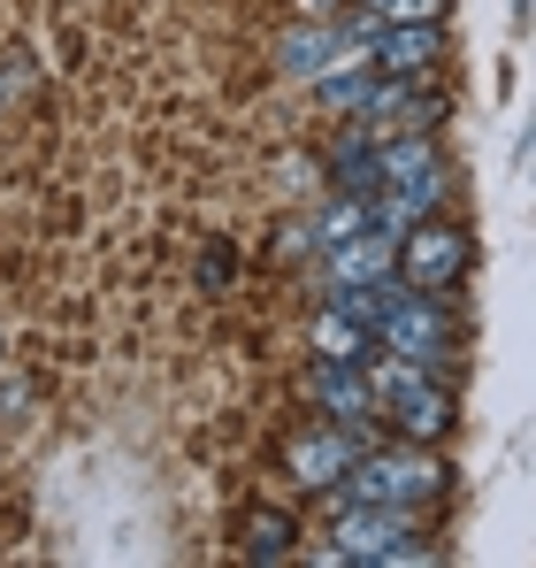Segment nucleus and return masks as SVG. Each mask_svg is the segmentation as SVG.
<instances>
[{
  "mask_svg": "<svg viewBox=\"0 0 536 568\" xmlns=\"http://www.w3.org/2000/svg\"><path fill=\"white\" fill-rule=\"evenodd\" d=\"M307 346H315V362H360V369H368V354H375V338L360 331L346 307H330V300H322V315H315Z\"/></svg>",
  "mask_w": 536,
  "mask_h": 568,
  "instance_id": "f8f14e48",
  "label": "nucleus"
},
{
  "mask_svg": "<svg viewBox=\"0 0 536 568\" xmlns=\"http://www.w3.org/2000/svg\"><path fill=\"white\" fill-rule=\"evenodd\" d=\"M375 354H391V362H414V369H437V377H445L452 362H460L452 300H445V292H414V284H399V300H391V307H383V323H375Z\"/></svg>",
  "mask_w": 536,
  "mask_h": 568,
  "instance_id": "7ed1b4c3",
  "label": "nucleus"
},
{
  "mask_svg": "<svg viewBox=\"0 0 536 568\" xmlns=\"http://www.w3.org/2000/svg\"><path fill=\"white\" fill-rule=\"evenodd\" d=\"M307 85H315V100H322L338 123H368V100H375V70H368V62L346 54V62H330V70L307 78Z\"/></svg>",
  "mask_w": 536,
  "mask_h": 568,
  "instance_id": "9d476101",
  "label": "nucleus"
},
{
  "mask_svg": "<svg viewBox=\"0 0 536 568\" xmlns=\"http://www.w3.org/2000/svg\"><path fill=\"white\" fill-rule=\"evenodd\" d=\"M368 392H375V415L414 438V446H437L452 438L460 407H452V384L437 369H414V362H391V354H368Z\"/></svg>",
  "mask_w": 536,
  "mask_h": 568,
  "instance_id": "f03ea898",
  "label": "nucleus"
},
{
  "mask_svg": "<svg viewBox=\"0 0 536 568\" xmlns=\"http://www.w3.org/2000/svg\"><path fill=\"white\" fill-rule=\"evenodd\" d=\"M375 23H445L452 0H360Z\"/></svg>",
  "mask_w": 536,
  "mask_h": 568,
  "instance_id": "dca6fc26",
  "label": "nucleus"
},
{
  "mask_svg": "<svg viewBox=\"0 0 536 568\" xmlns=\"http://www.w3.org/2000/svg\"><path fill=\"white\" fill-rule=\"evenodd\" d=\"M360 54L375 78H430L445 62V23H375Z\"/></svg>",
  "mask_w": 536,
  "mask_h": 568,
  "instance_id": "0eeeda50",
  "label": "nucleus"
},
{
  "mask_svg": "<svg viewBox=\"0 0 536 568\" xmlns=\"http://www.w3.org/2000/svg\"><path fill=\"white\" fill-rule=\"evenodd\" d=\"M307 8H338V0H307Z\"/></svg>",
  "mask_w": 536,
  "mask_h": 568,
  "instance_id": "f3484780",
  "label": "nucleus"
},
{
  "mask_svg": "<svg viewBox=\"0 0 536 568\" xmlns=\"http://www.w3.org/2000/svg\"><path fill=\"white\" fill-rule=\"evenodd\" d=\"M330 62H346L338 23H299V31H284V47H276V70H284V78H322Z\"/></svg>",
  "mask_w": 536,
  "mask_h": 568,
  "instance_id": "9b49d317",
  "label": "nucleus"
},
{
  "mask_svg": "<svg viewBox=\"0 0 536 568\" xmlns=\"http://www.w3.org/2000/svg\"><path fill=\"white\" fill-rule=\"evenodd\" d=\"M330 192H375V139H360V123H346L330 146Z\"/></svg>",
  "mask_w": 536,
  "mask_h": 568,
  "instance_id": "ddd939ff",
  "label": "nucleus"
},
{
  "mask_svg": "<svg viewBox=\"0 0 536 568\" xmlns=\"http://www.w3.org/2000/svg\"><path fill=\"white\" fill-rule=\"evenodd\" d=\"M467 262H475V239L460 223H437V215H422L399 239V254H391L399 284H414V292H452V284L467 277Z\"/></svg>",
  "mask_w": 536,
  "mask_h": 568,
  "instance_id": "39448f33",
  "label": "nucleus"
},
{
  "mask_svg": "<svg viewBox=\"0 0 536 568\" xmlns=\"http://www.w3.org/2000/svg\"><path fill=\"white\" fill-rule=\"evenodd\" d=\"M514 8H529V0H514Z\"/></svg>",
  "mask_w": 536,
  "mask_h": 568,
  "instance_id": "a211bd4d",
  "label": "nucleus"
},
{
  "mask_svg": "<svg viewBox=\"0 0 536 568\" xmlns=\"http://www.w3.org/2000/svg\"><path fill=\"white\" fill-rule=\"evenodd\" d=\"M360 231H375V223H368V200H360V192H330V207H322V215L307 223V239H315V246H346V239H360Z\"/></svg>",
  "mask_w": 536,
  "mask_h": 568,
  "instance_id": "4468645a",
  "label": "nucleus"
},
{
  "mask_svg": "<svg viewBox=\"0 0 536 568\" xmlns=\"http://www.w3.org/2000/svg\"><path fill=\"white\" fill-rule=\"evenodd\" d=\"M368 446V430H346V423H307L291 446H284V469L299 491H330L338 476L353 469V454Z\"/></svg>",
  "mask_w": 536,
  "mask_h": 568,
  "instance_id": "423d86ee",
  "label": "nucleus"
},
{
  "mask_svg": "<svg viewBox=\"0 0 536 568\" xmlns=\"http://www.w3.org/2000/svg\"><path fill=\"white\" fill-rule=\"evenodd\" d=\"M445 491H452V469L430 454V446L406 438V446H383V454L360 446L353 469L338 476L322 499H330V515H338V507H414V515H430Z\"/></svg>",
  "mask_w": 536,
  "mask_h": 568,
  "instance_id": "f257e3e1",
  "label": "nucleus"
},
{
  "mask_svg": "<svg viewBox=\"0 0 536 568\" xmlns=\"http://www.w3.org/2000/svg\"><path fill=\"white\" fill-rule=\"evenodd\" d=\"M291 538H299L291 515H254V523H246V561H284Z\"/></svg>",
  "mask_w": 536,
  "mask_h": 568,
  "instance_id": "2eb2a0df",
  "label": "nucleus"
},
{
  "mask_svg": "<svg viewBox=\"0 0 536 568\" xmlns=\"http://www.w3.org/2000/svg\"><path fill=\"white\" fill-rule=\"evenodd\" d=\"M307 399L322 407V423H346V430H368L375 423V392H368V369L360 362H315L307 369Z\"/></svg>",
  "mask_w": 536,
  "mask_h": 568,
  "instance_id": "6e6552de",
  "label": "nucleus"
},
{
  "mask_svg": "<svg viewBox=\"0 0 536 568\" xmlns=\"http://www.w3.org/2000/svg\"><path fill=\"white\" fill-rule=\"evenodd\" d=\"M391 254H399V239H383V231H360V239H346V246H322V284L399 277V270H391Z\"/></svg>",
  "mask_w": 536,
  "mask_h": 568,
  "instance_id": "1a4fd4ad",
  "label": "nucleus"
},
{
  "mask_svg": "<svg viewBox=\"0 0 536 568\" xmlns=\"http://www.w3.org/2000/svg\"><path fill=\"white\" fill-rule=\"evenodd\" d=\"M322 561L422 568V561H437V546H422V515L414 507H338V530H330Z\"/></svg>",
  "mask_w": 536,
  "mask_h": 568,
  "instance_id": "20e7f679",
  "label": "nucleus"
}]
</instances>
